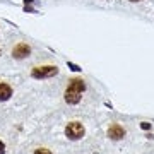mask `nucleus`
<instances>
[{"label":"nucleus","mask_w":154,"mask_h":154,"mask_svg":"<svg viewBox=\"0 0 154 154\" xmlns=\"http://www.w3.org/2000/svg\"><path fill=\"white\" fill-rule=\"evenodd\" d=\"M86 91V82L84 79H70L69 84L65 88V93H63V99H65L67 105H77L81 99H82V93Z\"/></svg>","instance_id":"1"},{"label":"nucleus","mask_w":154,"mask_h":154,"mask_svg":"<svg viewBox=\"0 0 154 154\" xmlns=\"http://www.w3.org/2000/svg\"><path fill=\"white\" fill-rule=\"evenodd\" d=\"M58 74V67L57 65H36L31 69V75L34 79H50Z\"/></svg>","instance_id":"2"},{"label":"nucleus","mask_w":154,"mask_h":154,"mask_svg":"<svg viewBox=\"0 0 154 154\" xmlns=\"http://www.w3.org/2000/svg\"><path fill=\"white\" fill-rule=\"evenodd\" d=\"M128 2H140V0H128Z\"/></svg>","instance_id":"9"},{"label":"nucleus","mask_w":154,"mask_h":154,"mask_svg":"<svg viewBox=\"0 0 154 154\" xmlns=\"http://www.w3.org/2000/svg\"><path fill=\"white\" fill-rule=\"evenodd\" d=\"M4 152H5V144L0 140V154H4Z\"/></svg>","instance_id":"8"},{"label":"nucleus","mask_w":154,"mask_h":154,"mask_svg":"<svg viewBox=\"0 0 154 154\" xmlns=\"http://www.w3.org/2000/svg\"><path fill=\"white\" fill-rule=\"evenodd\" d=\"M12 96V88L7 82H0V101H7Z\"/></svg>","instance_id":"6"},{"label":"nucleus","mask_w":154,"mask_h":154,"mask_svg":"<svg viewBox=\"0 0 154 154\" xmlns=\"http://www.w3.org/2000/svg\"><path fill=\"white\" fill-rule=\"evenodd\" d=\"M33 154H51V151L48 147H36Z\"/></svg>","instance_id":"7"},{"label":"nucleus","mask_w":154,"mask_h":154,"mask_svg":"<svg viewBox=\"0 0 154 154\" xmlns=\"http://www.w3.org/2000/svg\"><path fill=\"white\" fill-rule=\"evenodd\" d=\"M0 53H2V50H0Z\"/></svg>","instance_id":"10"},{"label":"nucleus","mask_w":154,"mask_h":154,"mask_svg":"<svg viewBox=\"0 0 154 154\" xmlns=\"http://www.w3.org/2000/svg\"><path fill=\"white\" fill-rule=\"evenodd\" d=\"M84 134H86V128L81 122H69L65 127V135L70 140H79V139L84 137Z\"/></svg>","instance_id":"3"},{"label":"nucleus","mask_w":154,"mask_h":154,"mask_svg":"<svg viewBox=\"0 0 154 154\" xmlns=\"http://www.w3.org/2000/svg\"><path fill=\"white\" fill-rule=\"evenodd\" d=\"M125 135H127V130L123 128V125H120V123L113 122V123L108 127V137H110L111 140H122Z\"/></svg>","instance_id":"4"},{"label":"nucleus","mask_w":154,"mask_h":154,"mask_svg":"<svg viewBox=\"0 0 154 154\" xmlns=\"http://www.w3.org/2000/svg\"><path fill=\"white\" fill-rule=\"evenodd\" d=\"M29 55H31V46L28 43H17L12 48V57L17 58V60H22V58H26Z\"/></svg>","instance_id":"5"}]
</instances>
